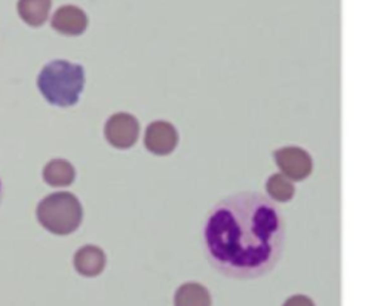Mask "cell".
Instances as JSON below:
<instances>
[{
    "label": "cell",
    "mask_w": 380,
    "mask_h": 306,
    "mask_svg": "<svg viewBox=\"0 0 380 306\" xmlns=\"http://www.w3.org/2000/svg\"><path fill=\"white\" fill-rule=\"evenodd\" d=\"M178 144V133L174 125L165 121L152 122L144 136L146 149L158 156H166L172 153V150Z\"/></svg>",
    "instance_id": "5"
},
{
    "label": "cell",
    "mask_w": 380,
    "mask_h": 306,
    "mask_svg": "<svg viewBox=\"0 0 380 306\" xmlns=\"http://www.w3.org/2000/svg\"><path fill=\"white\" fill-rule=\"evenodd\" d=\"M74 268L83 276H97L106 266V254L95 245H85L74 254Z\"/></svg>",
    "instance_id": "7"
},
{
    "label": "cell",
    "mask_w": 380,
    "mask_h": 306,
    "mask_svg": "<svg viewBox=\"0 0 380 306\" xmlns=\"http://www.w3.org/2000/svg\"><path fill=\"white\" fill-rule=\"evenodd\" d=\"M140 134L138 121L129 113H116L109 118L104 127V136L109 144L118 149H129Z\"/></svg>",
    "instance_id": "4"
},
{
    "label": "cell",
    "mask_w": 380,
    "mask_h": 306,
    "mask_svg": "<svg viewBox=\"0 0 380 306\" xmlns=\"http://www.w3.org/2000/svg\"><path fill=\"white\" fill-rule=\"evenodd\" d=\"M284 306H314L312 305V302L309 300V299H306V297H303V296H294V297H291Z\"/></svg>",
    "instance_id": "12"
},
{
    "label": "cell",
    "mask_w": 380,
    "mask_h": 306,
    "mask_svg": "<svg viewBox=\"0 0 380 306\" xmlns=\"http://www.w3.org/2000/svg\"><path fill=\"white\" fill-rule=\"evenodd\" d=\"M39 223L54 235H70L82 223L83 208L70 192H55L43 198L36 208Z\"/></svg>",
    "instance_id": "3"
},
{
    "label": "cell",
    "mask_w": 380,
    "mask_h": 306,
    "mask_svg": "<svg viewBox=\"0 0 380 306\" xmlns=\"http://www.w3.org/2000/svg\"><path fill=\"white\" fill-rule=\"evenodd\" d=\"M74 168L65 159H52L43 170V180L54 187L68 186L74 181Z\"/></svg>",
    "instance_id": "10"
},
{
    "label": "cell",
    "mask_w": 380,
    "mask_h": 306,
    "mask_svg": "<svg viewBox=\"0 0 380 306\" xmlns=\"http://www.w3.org/2000/svg\"><path fill=\"white\" fill-rule=\"evenodd\" d=\"M85 68L67 60H52L37 74V89L51 106L68 109L76 106L85 89Z\"/></svg>",
    "instance_id": "2"
},
{
    "label": "cell",
    "mask_w": 380,
    "mask_h": 306,
    "mask_svg": "<svg viewBox=\"0 0 380 306\" xmlns=\"http://www.w3.org/2000/svg\"><path fill=\"white\" fill-rule=\"evenodd\" d=\"M52 0H18L17 9L20 18L30 27H40L46 23Z\"/></svg>",
    "instance_id": "8"
},
{
    "label": "cell",
    "mask_w": 380,
    "mask_h": 306,
    "mask_svg": "<svg viewBox=\"0 0 380 306\" xmlns=\"http://www.w3.org/2000/svg\"><path fill=\"white\" fill-rule=\"evenodd\" d=\"M51 26L64 36H80L88 27V17L80 8L74 5H64L52 15Z\"/></svg>",
    "instance_id": "6"
},
{
    "label": "cell",
    "mask_w": 380,
    "mask_h": 306,
    "mask_svg": "<svg viewBox=\"0 0 380 306\" xmlns=\"http://www.w3.org/2000/svg\"><path fill=\"white\" fill-rule=\"evenodd\" d=\"M2 201H3V183L0 178V207H2Z\"/></svg>",
    "instance_id": "13"
},
{
    "label": "cell",
    "mask_w": 380,
    "mask_h": 306,
    "mask_svg": "<svg viewBox=\"0 0 380 306\" xmlns=\"http://www.w3.org/2000/svg\"><path fill=\"white\" fill-rule=\"evenodd\" d=\"M174 306H211L210 291L198 282L183 284L175 291Z\"/></svg>",
    "instance_id": "9"
},
{
    "label": "cell",
    "mask_w": 380,
    "mask_h": 306,
    "mask_svg": "<svg viewBox=\"0 0 380 306\" xmlns=\"http://www.w3.org/2000/svg\"><path fill=\"white\" fill-rule=\"evenodd\" d=\"M267 189H269V192L272 193V196L275 199L287 201L293 195L291 184L285 178H282L281 175H272L270 180L267 181Z\"/></svg>",
    "instance_id": "11"
},
{
    "label": "cell",
    "mask_w": 380,
    "mask_h": 306,
    "mask_svg": "<svg viewBox=\"0 0 380 306\" xmlns=\"http://www.w3.org/2000/svg\"><path fill=\"white\" fill-rule=\"evenodd\" d=\"M285 244V220L276 202L253 190L229 195L207 213L202 245L208 263L224 276L254 279L270 272Z\"/></svg>",
    "instance_id": "1"
}]
</instances>
